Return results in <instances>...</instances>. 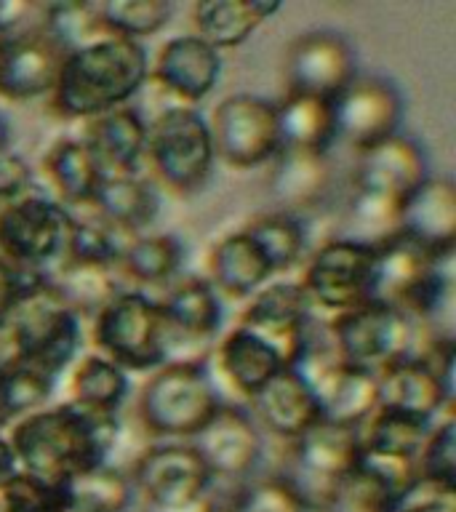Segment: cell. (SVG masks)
<instances>
[{"mask_svg": "<svg viewBox=\"0 0 456 512\" xmlns=\"http://www.w3.org/2000/svg\"><path fill=\"white\" fill-rule=\"evenodd\" d=\"M216 160L235 171H251L280 152L275 102L256 94H230L208 118Z\"/></svg>", "mask_w": 456, "mask_h": 512, "instance_id": "12", "label": "cell"}, {"mask_svg": "<svg viewBox=\"0 0 456 512\" xmlns=\"http://www.w3.org/2000/svg\"><path fill=\"white\" fill-rule=\"evenodd\" d=\"M355 75H358V59L342 32H302L291 40L286 51V91L291 94L318 96L334 102Z\"/></svg>", "mask_w": 456, "mask_h": 512, "instance_id": "18", "label": "cell"}, {"mask_svg": "<svg viewBox=\"0 0 456 512\" xmlns=\"http://www.w3.org/2000/svg\"><path fill=\"white\" fill-rule=\"evenodd\" d=\"M294 368L315 392L320 403V419L326 422L360 430L368 422V416L379 408L376 374L342 363L331 350V344L328 350H315L310 339Z\"/></svg>", "mask_w": 456, "mask_h": 512, "instance_id": "13", "label": "cell"}, {"mask_svg": "<svg viewBox=\"0 0 456 512\" xmlns=\"http://www.w3.org/2000/svg\"><path fill=\"white\" fill-rule=\"evenodd\" d=\"M62 512H78V510H72V507H64V510Z\"/></svg>", "mask_w": 456, "mask_h": 512, "instance_id": "56", "label": "cell"}, {"mask_svg": "<svg viewBox=\"0 0 456 512\" xmlns=\"http://www.w3.org/2000/svg\"><path fill=\"white\" fill-rule=\"evenodd\" d=\"M38 27L48 32L64 51H72V48L94 40L96 35H102L99 24H96L94 3H51V6H43Z\"/></svg>", "mask_w": 456, "mask_h": 512, "instance_id": "45", "label": "cell"}, {"mask_svg": "<svg viewBox=\"0 0 456 512\" xmlns=\"http://www.w3.org/2000/svg\"><path fill=\"white\" fill-rule=\"evenodd\" d=\"M272 267L262 248L246 230L227 232L208 251L206 280L222 299L248 302L251 296L272 280Z\"/></svg>", "mask_w": 456, "mask_h": 512, "instance_id": "27", "label": "cell"}, {"mask_svg": "<svg viewBox=\"0 0 456 512\" xmlns=\"http://www.w3.org/2000/svg\"><path fill=\"white\" fill-rule=\"evenodd\" d=\"M43 278H46V272L24 270V267L0 259V318H6L11 307Z\"/></svg>", "mask_w": 456, "mask_h": 512, "instance_id": "50", "label": "cell"}, {"mask_svg": "<svg viewBox=\"0 0 456 512\" xmlns=\"http://www.w3.org/2000/svg\"><path fill=\"white\" fill-rule=\"evenodd\" d=\"M144 160L152 179L176 198H190L208 184L216 166L208 118L198 107H168L147 123Z\"/></svg>", "mask_w": 456, "mask_h": 512, "instance_id": "6", "label": "cell"}, {"mask_svg": "<svg viewBox=\"0 0 456 512\" xmlns=\"http://www.w3.org/2000/svg\"><path fill=\"white\" fill-rule=\"evenodd\" d=\"M395 232L448 262L456 248V184L448 176H427L403 200Z\"/></svg>", "mask_w": 456, "mask_h": 512, "instance_id": "22", "label": "cell"}, {"mask_svg": "<svg viewBox=\"0 0 456 512\" xmlns=\"http://www.w3.org/2000/svg\"><path fill=\"white\" fill-rule=\"evenodd\" d=\"M94 8L102 35L136 40V43L163 30L174 16V3L168 0H107V3H94Z\"/></svg>", "mask_w": 456, "mask_h": 512, "instance_id": "41", "label": "cell"}, {"mask_svg": "<svg viewBox=\"0 0 456 512\" xmlns=\"http://www.w3.org/2000/svg\"><path fill=\"white\" fill-rule=\"evenodd\" d=\"M390 512H456V488H443L416 478L392 502Z\"/></svg>", "mask_w": 456, "mask_h": 512, "instance_id": "48", "label": "cell"}, {"mask_svg": "<svg viewBox=\"0 0 456 512\" xmlns=\"http://www.w3.org/2000/svg\"><path fill=\"white\" fill-rule=\"evenodd\" d=\"M211 478L243 480L259 467L264 454L262 430L240 406L222 403L198 438L190 440Z\"/></svg>", "mask_w": 456, "mask_h": 512, "instance_id": "20", "label": "cell"}, {"mask_svg": "<svg viewBox=\"0 0 456 512\" xmlns=\"http://www.w3.org/2000/svg\"><path fill=\"white\" fill-rule=\"evenodd\" d=\"M216 512H227V510H224V507H219V510H216Z\"/></svg>", "mask_w": 456, "mask_h": 512, "instance_id": "57", "label": "cell"}, {"mask_svg": "<svg viewBox=\"0 0 456 512\" xmlns=\"http://www.w3.org/2000/svg\"><path fill=\"white\" fill-rule=\"evenodd\" d=\"M219 510V504L214 502V496L208 494L203 499H195V502L187 504H176V507H150V504H144V512H216Z\"/></svg>", "mask_w": 456, "mask_h": 512, "instance_id": "53", "label": "cell"}, {"mask_svg": "<svg viewBox=\"0 0 456 512\" xmlns=\"http://www.w3.org/2000/svg\"><path fill=\"white\" fill-rule=\"evenodd\" d=\"M72 219V211L40 192L0 206V259L48 275L64 256Z\"/></svg>", "mask_w": 456, "mask_h": 512, "instance_id": "10", "label": "cell"}, {"mask_svg": "<svg viewBox=\"0 0 456 512\" xmlns=\"http://www.w3.org/2000/svg\"><path fill=\"white\" fill-rule=\"evenodd\" d=\"M243 230L256 240V246L262 248L267 256L272 272L291 270L294 264L304 259L307 251V230L304 222L294 211H270V214L254 216Z\"/></svg>", "mask_w": 456, "mask_h": 512, "instance_id": "40", "label": "cell"}, {"mask_svg": "<svg viewBox=\"0 0 456 512\" xmlns=\"http://www.w3.org/2000/svg\"><path fill=\"white\" fill-rule=\"evenodd\" d=\"M214 366L224 387L246 403H251L264 390V384H270L283 368H288L272 344L238 323L214 344Z\"/></svg>", "mask_w": 456, "mask_h": 512, "instance_id": "26", "label": "cell"}, {"mask_svg": "<svg viewBox=\"0 0 456 512\" xmlns=\"http://www.w3.org/2000/svg\"><path fill=\"white\" fill-rule=\"evenodd\" d=\"M275 110H278L280 150L328 155V150L336 144L334 102L286 91V96L275 102Z\"/></svg>", "mask_w": 456, "mask_h": 512, "instance_id": "33", "label": "cell"}, {"mask_svg": "<svg viewBox=\"0 0 456 512\" xmlns=\"http://www.w3.org/2000/svg\"><path fill=\"white\" fill-rule=\"evenodd\" d=\"M294 475H283L302 494L310 512H320L336 480L360 462V430L320 419L288 443Z\"/></svg>", "mask_w": 456, "mask_h": 512, "instance_id": "15", "label": "cell"}, {"mask_svg": "<svg viewBox=\"0 0 456 512\" xmlns=\"http://www.w3.org/2000/svg\"><path fill=\"white\" fill-rule=\"evenodd\" d=\"M6 147V123H3V118H0V150Z\"/></svg>", "mask_w": 456, "mask_h": 512, "instance_id": "55", "label": "cell"}, {"mask_svg": "<svg viewBox=\"0 0 456 512\" xmlns=\"http://www.w3.org/2000/svg\"><path fill=\"white\" fill-rule=\"evenodd\" d=\"M227 512H310L302 494L291 486V480L283 475L262 478L246 483L230 504H224Z\"/></svg>", "mask_w": 456, "mask_h": 512, "instance_id": "46", "label": "cell"}, {"mask_svg": "<svg viewBox=\"0 0 456 512\" xmlns=\"http://www.w3.org/2000/svg\"><path fill=\"white\" fill-rule=\"evenodd\" d=\"M144 504L176 507L211 494V472L187 440H168L144 448L128 472Z\"/></svg>", "mask_w": 456, "mask_h": 512, "instance_id": "16", "label": "cell"}, {"mask_svg": "<svg viewBox=\"0 0 456 512\" xmlns=\"http://www.w3.org/2000/svg\"><path fill=\"white\" fill-rule=\"evenodd\" d=\"M96 219L123 238H136L158 219L160 198L139 174H104L91 200Z\"/></svg>", "mask_w": 456, "mask_h": 512, "instance_id": "30", "label": "cell"}, {"mask_svg": "<svg viewBox=\"0 0 456 512\" xmlns=\"http://www.w3.org/2000/svg\"><path fill=\"white\" fill-rule=\"evenodd\" d=\"M54 384L51 376L27 366V363L3 376L0 379V416H3L6 427L46 408L54 395Z\"/></svg>", "mask_w": 456, "mask_h": 512, "instance_id": "42", "label": "cell"}, {"mask_svg": "<svg viewBox=\"0 0 456 512\" xmlns=\"http://www.w3.org/2000/svg\"><path fill=\"white\" fill-rule=\"evenodd\" d=\"M331 187V160L315 152L280 150L272 158V192L291 208H310L326 198Z\"/></svg>", "mask_w": 456, "mask_h": 512, "instance_id": "37", "label": "cell"}, {"mask_svg": "<svg viewBox=\"0 0 456 512\" xmlns=\"http://www.w3.org/2000/svg\"><path fill=\"white\" fill-rule=\"evenodd\" d=\"M67 507L78 512H126L134 502V483L128 472L102 462L64 483Z\"/></svg>", "mask_w": 456, "mask_h": 512, "instance_id": "39", "label": "cell"}, {"mask_svg": "<svg viewBox=\"0 0 456 512\" xmlns=\"http://www.w3.org/2000/svg\"><path fill=\"white\" fill-rule=\"evenodd\" d=\"M376 251L371 240L334 238L315 248L299 286L312 307L339 315L371 302Z\"/></svg>", "mask_w": 456, "mask_h": 512, "instance_id": "11", "label": "cell"}, {"mask_svg": "<svg viewBox=\"0 0 456 512\" xmlns=\"http://www.w3.org/2000/svg\"><path fill=\"white\" fill-rule=\"evenodd\" d=\"M48 280L64 302L78 312L80 320H94L104 304L123 291L118 286V272L107 267H88V264L59 262L48 272Z\"/></svg>", "mask_w": 456, "mask_h": 512, "instance_id": "38", "label": "cell"}, {"mask_svg": "<svg viewBox=\"0 0 456 512\" xmlns=\"http://www.w3.org/2000/svg\"><path fill=\"white\" fill-rule=\"evenodd\" d=\"M184 262V243L171 232L136 235L123 240L118 256V275L136 286H168L176 280Z\"/></svg>", "mask_w": 456, "mask_h": 512, "instance_id": "36", "label": "cell"}, {"mask_svg": "<svg viewBox=\"0 0 456 512\" xmlns=\"http://www.w3.org/2000/svg\"><path fill=\"white\" fill-rule=\"evenodd\" d=\"M128 390H131V382L126 371L99 352L75 360L70 382H67L72 406L99 416H118L128 398Z\"/></svg>", "mask_w": 456, "mask_h": 512, "instance_id": "34", "label": "cell"}, {"mask_svg": "<svg viewBox=\"0 0 456 512\" xmlns=\"http://www.w3.org/2000/svg\"><path fill=\"white\" fill-rule=\"evenodd\" d=\"M379 406L395 408L408 416L435 422L454 398V384L424 363L419 355H406L376 374Z\"/></svg>", "mask_w": 456, "mask_h": 512, "instance_id": "25", "label": "cell"}, {"mask_svg": "<svg viewBox=\"0 0 456 512\" xmlns=\"http://www.w3.org/2000/svg\"><path fill=\"white\" fill-rule=\"evenodd\" d=\"M427 152L416 139L398 134L360 152L352 179V219L382 240L398 227L403 200L430 176Z\"/></svg>", "mask_w": 456, "mask_h": 512, "instance_id": "3", "label": "cell"}, {"mask_svg": "<svg viewBox=\"0 0 456 512\" xmlns=\"http://www.w3.org/2000/svg\"><path fill=\"white\" fill-rule=\"evenodd\" d=\"M6 318L19 331L27 366L56 382L75 363L83 342V320L51 286L48 275L11 307Z\"/></svg>", "mask_w": 456, "mask_h": 512, "instance_id": "8", "label": "cell"}, {"mask_svg": "<svg viewBox=\"0 0 456 512\" xmlns=\"http://www.w3.org/2000/svg\"><path fill=\"white\" fill-rule=\"evenodd\" d=\"M419 323L382 302H366L355 310L331 315L328 344L342 363L379 374L395 360L411 355Z\"/></svg>", "mask_w": 456, "mask_h": 512, "instance_id": "9", "label": "cell"}, {"mask_svg": "<svg viewBox=\"0 0 456 512\" xmlns=\"http://www.w3.org/2000/svg\"><path fill=\"white\" fill-rule=\"evenodd\" d=\"M150 80L144 43L96 35L64 54L48 107L64 120H86L126 107Z\"/></svg>", "mask_w": 456, "mask_h": 512, "instance_id": "2", "label": "cell"}, {"mask_svg": "<svg viewBox=\"0 0 456 512\" xmlns=\"http://www.w3.org/2000/svg\"><path fill=\"white\" fill-rule=\"evenodd\" d=\"M40 171L54 190L56 203H62L67 211L91 208L96 187L104 176L94 152L88 150L80 136H59L48 144L40 158Z\"/></svg>", "mask_w": 456, "mask_h": 512, "instance_id": "31", "label": "cell"}, {"mask_svg": "<svg viewBox=\"0 0 456 512\" xmlns=\"http://www.w3.org/2000/svg\"><path fill=\"white\" fill-rule=\"evenodd\" d=\"M416 478L443 488H456V419L446 414L435 419L422 451L416 456Z\"/></svg>", "mask_w": 456, "mask_h": 512, "instance_id": "44", "label": "cell"}, {"mask_svg": "<svg viewBox=\"0 0 456 512\" xmlns=\"http://www.w3.org/2000/svg\"><path fill=\"white\" fill-rule=\"evenodd\" d=\"M83 142L104 174H136L147 150V120L126 104L83 123Z\"/></svg>", "mask_w": 456, "mask_h": 512, "instance_id": "28", "label": "cell"}, {"mask_svg": "<svg viewBox=\"0 0 456 512\" xmlns=\"http://www.w3.org/2000/svg\"><path fill=\"white\" fill-rule=\"evenodd\" d=\"M158 307L163 326H166L168 355L174 342L208 347L222 331V296L200 275H182L171 280L166 294L158 299Z\"/></svg>", "mask_w": 456, "mask_h": 512, "instance_id": "23", "label": "cell"}, {"mask_svg": "<svg viewBox=\"0 0 456 512\" xmlns=\"http://www.w3.org/2000/svg\"><path fill=\"white\" fill-rule=\"evenodd\" d=\"M403 115L406 99L390 78L358 72L350 86L334 99L336 142L342 139L360 155L398 136Z\"/></svg>", "mask_w": 456, "mask_h": 512, "instance_id": "14", "label": "cell"}, {"mask_svg": "<svg viewBox=\"0 0 456 512\" xmlns=\"http://www.w3.org/2000/svg\"><path fill=\"white\" fill-rule=\"evenodd\" d=\"M259 422L275 438L296 440L320 422V403L315 392L296 368H283L264 390L251 400Z\"/></svg>", "mask_w": 456, "mask_h": 512, "instance_id": "29", "label": "cell"}, {"mask_svg": "<svg viewBox=\"0 0 456 512\" xmlns=\"http://www.w3.org/2000/svg\"><path fill=\"white\" fill-rule=\"evenodd\" d=\"M430 427L432 422L379 406L360 427V454L390 459V462H408L416 467V456L430 435Z\"/></svg>", "mask_w": 456, "mask_h": 512, "instance_id": "35", "label": "cell"}, {"mask_svg": "<svg viewBox=\"0 0 456 512\" xmlns=\"http://www.w3.org/2000/svg\"><path fill=\"white\" fill-rule=\"evenodd\" d=\"M278 11L280 3L272 0H203L192 8V35L224 54L243 46Z\"/></svg>", "mask_w": 456, "mask_h": 512, "instance_id": "32", "label": "cell"}, {"mask_svg": "<svg viewBox=\"0 0 456 512\" xmlns=\"http://www.w3.org/2000/svg\"><path fill=\"white\" fill-rule=\"evenodd\" d=\"M414 480V464L360 454V462L331 486L320 512H390Z\"/></svg>", "mask_w": 456, "mask_h": 512, "instance_id": "24", "label": "cell"}, {"mask_svg": "<svg viewBox=\"0 0 456 512\" xmlns=\"http://www.w3.org/2000/svg\"><path fill=\"white\" fill-rule=\"evenodd\" d=\"M38 6L24 3V0H0V40L11 38L24 30L30 16H35Z\"/></svg>", "mask_w": 456, "mask_h": 512, "instance_id": "52", "label": "cell"}, {"mask_svg": "<svg viewBox=\"0 0 456 512\" xmlns=\"http://www.w3.org/2000/svg\"><path fill=\"white\" fill-rule=\"evenodd\" d=\"M6 438L19 470L64 486L80 472L110 462L118 416L88 414L67 400L14 422Z\"/></svg>", "mask_w": 456, "mask_h": 512, "instance_id": "1", "label": "cell"}, {"mask_svg": "<svg viewBox=\"0 0 456 512\" xmlns=\"http://www.w3.org/2000/svg\"><path fill=\"white\" fill-rule=\"evenodd\" d=\"M24 347L19 339V331L8 318H0V379L19 366H24Z\"/></svg>", "mask_w": 456, "mask_h": 512, "instance_id": "51", "label": "cell"}, {"mask_svg": "<svg viewBox=\"0 0 456 512\" xmlns=\"http://www.w3.org/2000/svg\"><path fill=\"white\" fill-rule=\"evenodd\" d=\"M64 54L67 51L38 24L0 40V99L30 102L51 96Z\"/></svg>", "mask_w": 456, "mask_h": 512, "instance_id": "19", "label": "cell"}, {"mask_svg": "<svg viewBox=\"0 0 456 512\" xmlns=\"http://www.w3.org/2000/svg\"><path fill=\"white\" fill-rule=\"evenodd\" d=\"M310 320L312 304L299 280H270L248 299L238 326L262 336L264 342L280 352L286 366L294 368L310 344Z\"/></svg>", "mask_w": 456, "mask_h": 512, "instance_id": "17", "label": "cell"}, {"mask_svg": "<svg viewBox=\"0 0 456 512\" xmlns=\"http://www.w3.org/2000/svg\"><path fill=\"white\" fill-rule=\"evenodd\" d=\"M206 360H166L139 395V422L150 435L168 440L198 438L222 408Z\"/></svg>", "mask_w": 456, "mask_h": 512, "instance_id": "4", "label": "cell"}, {"mask_svg": "<svg viewBox=\"0 0 456 512\" xmlns=\"http://www.w3.org/2000/svg\"><path fill=\"white\" fill-rule=\"evenodd\" d=\"M35 174L30 163L14 150H0V206L14 203V200L30 195Z\"/></svg>", "mask_w": 456, "mask_h": 512, "instance_id": "49", "label": "cell"}, {"mask_svg": "<svg viewBox=\"0 0 456 512\" xmlns=\"http://www.w3.org/2000/svg\"><path fill=\"white\" fill-rule=\"evenodd\" d=\"M16 470H19V467H16V456L14 451H11V443H8L6 432L0 430V483L6 478H11Z\"/></svg>", "mask_w": 456, "mask_h": 512, "instance_id": "54", "label": "cell"}, {"mask_svg": "<svg viewBox=\"0 0 456 512\" xmlns=\"http://www.w3.org/2000/svg\"><path fill=\"white\" fill-rule=\"evenodd\" d=\"M222 78V54L198 35H176L158 48L150 62V80L182 107H198Z\"/></svg>", "mask_w": 456, "mask_h": 512, "instance_id": "21", "label": "cell"}, {"mask_svg": "<svg viewBox=\"0 0 456 512\" xmlns=\"http://www.w3.org/2000/svg\"><path fill=\"white\" fill-rule=\"evenodd\" d=\"M123 240H126L123 235L110 230V227L99 222V219H72L67 248H64V256L59 262L88 264V267H107V270H115V267H118V256L120 248H123Z\"/></svg>", "mask_w": 456, "mask_h": 512, "instance_id": "43", "label": "cell"}, {"mask_svg": "<svg viewBox=\"0 0 456 512\" xmlns=\"http://www.w3.org/2000/svg\"><path fill=\"white\" fill-rule=\"evenodd\" d=\"M374 251L371 302L390 304L422 326L438 318L451 294V259H435L400 232L376 240Z\"/></svg>", "mask_w": 456, "mask_h": 512, "instance_id": "5", "label": "cell"}, {"mask_svg": "<svg viewBox=\"0 0 456 512\" xmlns=\"http://www.w3.org/2000/svg\"><path fill=\"white\" fill-rule=\"evenodd\" d=\"M96 352L112 360L126 374L155 371L168 360L166 326L160 318L158 299L139 288L115 294L91 320Z\"/></svg>", "mask_w": 456, "mask_h": 512, "instance_id": "7", "label": "cell"}, {"mask_svg": "<svg viewBox=\"0 0 456 512\" xmlns=\"http://www.w3.org/2000/svg\"><path fill=\"white\" fill-rule=\"evenodd\" d=\"M3 491L11 512H62L67 507L64 486L35 478L30 472L16 470L3 480Z\"/></svg>", "mask_w": 456, "mask_h": 512, "instance_id": "47", "label": "cell"}]
</instances>
